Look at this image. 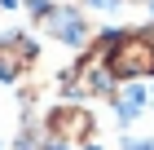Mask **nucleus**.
<instances>
[{"label":"nucleus","instance_id":"f257e3e1","mask_svg":"<svg viewBox=\"0 0 154 150\" xmlns=\"http://www.w3.org/2000/svg\"><path fill=\"white\" fill-rule=\"evenodd\" d=\"M154 71V44L145 35H115V44H110V75H145Z\"/></svg>","mask_w":154,"mask_h":150},{"label":"nucleus","instance_id":"7ed1b4c3","mask_svg":"<svg viewBox=\"0 0 154 150\" xmlns=\"http://www.w3.org/2000/svg\"><path fill=\"white\" fill-rule=\"evenodd\" d=\"M48 124L57 128L62 137H84V132H88V115H84V110H75V106H62Z\"/></svg>","mask_w":154,"mask_h":150},{"label":"nucleus","instance_id":"f03ea898","mask_svg":"<svg viewBox=\"0 0 154 150\" xmlns=\"http://www.w3.org/2000/svg\"><path fill=\"white\" fill-rule=\"evenodd\" d=\"M44 27L57 35V40H66V44H79V40H84V22L75 18L71 9H53V13H44Z\"/></svg>","mask_w":154,"mask_h":150}]
</instances>
